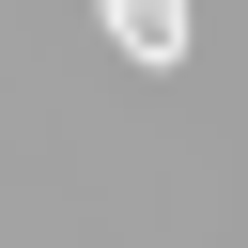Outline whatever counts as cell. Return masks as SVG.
Instances as JSON below:
<instances>
[{
  "label": "cell",
  "instance_id": "6da1fadb",
  "mask_svg": "<svg viewBox=\"0 0 248 248\" xmlns=\"http://www.w3.org/2000/svg\"><path fill=\"white\" fill-rule=\"evenodd\" d=\"M108 31L124 46H186V0H108Z\"/></svg>",
  "mask_w": 248,
  "mask_h": 248
}]
</instances>
